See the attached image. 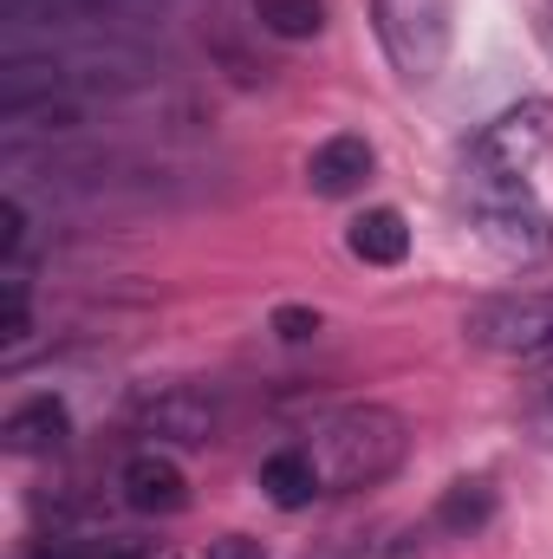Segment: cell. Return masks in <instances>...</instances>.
Instances as JSON below:
<instances>
[{"label": "cell", "mask_w": 553, "mask_h": 559, "mask_svg": "<svg viewBox=\"0 0 553 559\" xmlns=\"http://www.w3.org/2000/svg\"><path fill=\"white\" fill-rule=\"evenodd\" d=\"M365 176H372V143L352 138V131L326 138L319 150H313V163H306V182H313V195H326V202L365 189Z\"/></svg>", "instance_id": "obj_7"}, {"label": "cell", "mask_w": 553, "mask_h": 559, "mask_svg": "<svg viewBox=\"0 0 553 559\" xmlns=\"http://www.w3.org/2000/svg\"><path fill=\"white\" fill-rule=\"evenodd\" d=\"M475 209H482V235L508 254V261H541L553 248L548 215L528 202L521 182H502V189H475Z\"/></svg>", "instance_id": "obj_5"}, {"label": "cell", "mask_w": 553, "mask_h": 559, "mask_svg": "<svg viewBox=\"0 0 553 559\" xmlns=\"http://www.w3.org/2000/svg\"><path fill=\"white\" fill-rule=\"evenodd\" d=\"M469 338L482 352L541 358L553 352V293H502V299L469 306Z\"/></svg>", "instance_id": "obj_2"}, {"label": "cell", "mask_w": 553, "mask_h": 559, "mask_svg": "<svg viewBox=\"0 0 553 559\" xmlns=\"http://www.w3.org/2000/svg\"><path fill=\"white\" fill-rule=\"evenodd\" d=\"M209 559H268V554H261V540H248V534H222V540L209 547Z\"/></svg>", "instance_id": "obj_18"}, {"label": "cell", "mask_w": 553, "mask_h": 559, "mask_svg": "<svg viewBox=\"0 0 553 559\" xmlns=\"http://www.w3.org/2000/svg\"><path fill=\"white\" fill-rule=\"evenodd\" d=\"M306 455H313V468H319V481L332 495L372 488V481L398 475V462L411 455V429H404L398 411H385V404H352V411H332V417L313 429Z\"/></svg>", "instance_id": "obj_1"}, {"label": "cell", "mask_w": 553, "mask_h": 559, "mask_svg": "<svg viewBox=\"0 0 553 559\" xmlns=\"http://www.w3.org/2000/svg\"><path fill=\"white\" fill-rule=\"evenodd\" d=\"M261 488H268V501L274 508H306L313 495H326V481H319V468H313V455L306 449H280V455H268L261 462Z\"/></svg>", "instance_id": "obj_10"}, {"label": "cell", "mask_w": 553, "mask_h": 559, "mask_svg": "<svg viewBox=\"0 0 553 559\" xmlns=\"http://www.w3.org/2000/svg\"><path fill=\"white\" fill-rule=\"evenodd\" d=\"M39 559H143V547H131V540H92V547H46Z\"/></svg>", "instance_id": "obj_16"}, {"label": "cell", "mask_w": 553, "mask_h": 559, "mask_svg": "<svg viewBox=\"0 0 553 559\" xmlns=\"http://www.w3.org/2000/svg\"><path fill=\"white\" fill-rule=\"evenodd\" d=\"M436 521H443L449 534H482V527L495 521V488H489V481H456V488L443 495Z\"/></svg>", "instance_id": "obj_12"}, {"label": "cell", "mask_w": 553, "mask_h": 559, "mask_svg": "<svg viewBox=\"0 0 553 559\" xmlns=\"http://www.w3.org/2000/svg\"><path fill=\"white\" fill-rule=\"evenodd\" d=\"M66 436H72V417H66L59 397H33V404H20V411L7 417V449H20V455H46V449H59Z\"/></svg>", "instance_id": "obj_8"}, {"label": "cell", "mask_w": 553, "mask_h": 559, "mask_svg": "<svg viewBox=\"0 0 553 559\" xmlns=\"http://www.w3.org/2000/svg\"><path fill=\"white\" fill-rule=\"evenodd\" d=\"M378 33L404 79H436L449 52V0H378Z\"/></svg>", "instance_id": "obj_3"}, {"label": "cell", "mask_w": 553, "mask_h": 559, "mask_svg": "<svg viewBox=\"0 0 553 559\" xmlns=\"http://www.w3.org/2000/svg\"><path fill=\"white\" fill-rule=\"evenodd\" d=\"M143 417H150L156 436H176V442H209V423H215L196 391H169V397H156Z\"/></svg>", "instance_id": "obj_11"}, {"label": "cell", "mask_w": 553, "mask_h": 559, "mask_svg": "<svg viewBox=\"0 0 553 559\" xmlns=\"http://www.w3.org/2000/svg\"><path fill=\"white\" fill-rule=\"evenodd\" d=\"M125 501H131L138 514H183V508H189V475H183L169 455L143 449V455L125 462Z\"/></svg>", "instance_id": "obj_6"}, {"label": "cell", "mask_w": 553, "mask_h": 559, "mask_svg": "<svg viewBox=\"0 0 553 559\" xmlns=\"http://www.w3.org/2000/svg\"><path fill=\"white\" fill-rule=\"evenodd\" d=\"M0 338H7V345L26 338V286H20V280H7V293H0Z\"/></svg>", "instance_id": "obj_15"}, {"label": "cell", "mask_w": 553, "mask_h": 559, "mask_svg": "<svg viewBox=\"0 0 553 559\" xmlns=\"http://www.w3.org/2000/svg\"><path fill=\"white\" fill-rule=\"evenodd\" d=\"M274 332L280 338H313V332H319V312H306V306H280Z\"/></svg>", "instance_id": "obj_17"}, {"label": "cell", "mask_w": 553, "mask_h": 559, "mask_svg": "<svg viewBox=\"0 0 553 559\" xmlns=\"http://www.w3.org/2000/svg\"><path fill=\"white\" fill-rule=\"evenodd\" d=\"M261 26H274L280 39H313L326 26V0H255Z\"/></svg>", "instance_id": "obj_13"}, {"label": "cell", "mask_w": 553, "mask_h": 559, "mask_svg": "<svg viewBox=\"0 0 553 559\" xmlns=\"http://www.w3.org/2000/svg\"><path fill=\"white\" fill-rule=\"evenodd\" d=\"M352 254L358 261H372V267H398L404 254H411V228H404V215L398 209H365L358 222H352Z\"/></svg>", "instance_id": "obj_9"}, {"label": "cell", "mask_w": 553, "mask_h": 559, "mask_svg": "<svg viewBox=\"0 0 553 559\" xmlns=\"http://www.w3.org/2000/svg\"><path fill=\"white\" fill-rule=\"evenodd\" d=\"M521 423H528L541 442H553V365L528 384V391H521Z\"/></svg>", "instance_id": "obj_14"}, {"label": "cell", "mask_w": 553, "mask_h": 559, "mask_svg": "<svg viewBox=\"0 0 553 559\" xmlns=\"http://www.w3.org/2000/svg\"><path fill=\"white\" fill-rule=\"evenodd\" d=\"M20 235H26L20 202H0V254H13V248H20Z\"/></svg>", "instance_id": "obj_19"}, {"label": "cell", "mask_w": 553, "mask_h": 559, "mask_svg": "<svg viewBox=\"0 0 553 559\" xmlns=\"http://www.w3.org/2000/svg\"><path fill=\"white\" fill-rule=\"evenodd\" d=\"M541 143H548V105H528V111H508L502 124H489L475 138V189L521 182L528 163L541 156Z\"/></svg>", "instance_id": "obj_4"}]
</instances>
